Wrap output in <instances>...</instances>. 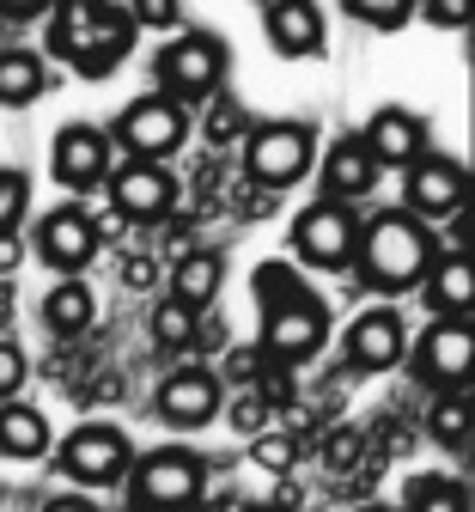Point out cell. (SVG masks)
Returning <instances> with one entry per match:
<instances>
[{"label":"cell","instance_id":"12","mask_svg":"<svg viewBox=\"0 0 475 512\" xmlns=\"http://www.w3.org/2000/svg\"><path fill=\"white\" fill-rule=\"evenodd\" d=\"M220 409H226V378L214 366H171L159 378V391H153V415L165 427H177V433L208 427Z\"/></svg>","mask_w":475,"mask_h":512},{"label":"cell","instance_id":"39","mask_svg":"<svg viewBox=\"0 0 475 512\" xmlns=\"http://www.w3.org/2000/svg\"><path fill=\"white\" fill-rule=\"evenodd\" d=\"M360 512H396V506H360Z\"/></svg>","mask_w":475,"mask_h":512},{"label":"cell","instance_id":"33","mask_svg":"<svg viewBox=\"0 0 475 512\" xmlns=\"http://www.w3.org/2000/svg\"><path fill=\"white\" fill-rule=\"evenodd\" d=\"M268 366H275V360H268L262 348H238V354L226 360V372H232V378L244 384V391H256V384H262V372H268Z\"/></svg>","mask_w":475,"mask_h":512},{"label":"cell","instance_id":"32","mask_svg":"<svg viewBox=\"0 0 475 512\" xmlns=\"http://www.w3.org/2000/svg\"><path fill=\"white\" fill-rule=\"evenodd\" d=\"M25 348L19 342H0V403H13L19 391H25Z\"/></svg>","mask_w":475,"mask_h":512},{"label":"cell","instance_id":"20","mask_svg":"<svg viewBox=\"0 0 475 512\" xmlns=\"http://www.w3.org/2000/svg\"><path fill=\"white\" fill-rule=\"evenodd\" d=\"M421 299L433 317H475V269H469V250H439L427 275H421Z\"/></svg>","mask_w":475,"mask_h":512},{"label":"cell","instance_id":"28","mask_svg":"<svg viewBox=\"0 0 475 512\" xmlns=\"http://www.w3.org/2000/svg\"><path fill=\"white\" fill-rule=\"evenodd\" d=\"M25 214H31V177L19 165H0V238L19 232Z\"/></svg>","mask_w":475,"mask_h":512},{"label":"cell","instance_id":"2","mask_svg":"<svg viewBox=\"0 0 475 512\" xmlns=\"http://www.w3.org/2000/svg\"><path fill=\"white\" fill-rule=\"evenodd\" d=\"M134 19L116 0H55L49 7V55L67 61L80 80H110L128 49H134Z\"/></svg>","mask_w":475,"mask_h":512},{"label":"cell","instance_id":"3","mask_svg":"<svg viewBox=\"0 0 475 512\" xmlns=\"http://www.w3.org/2000/svg\"><path fill=\"white\" fill-rule=\"evenodd\" d=\"M439 256V238L427 220H415L409 208H384L372 220H360V244H354V275L366 281V293H415L427 263Z\"/></svg>","mask_w":475,"mask_h":512},{"label":"cell","instance_id":"21","mask_svg":"<svg viewBox=\"0 0 475 512\" xmlns=\"http://www.w3.org/2000/svg\"><path fill=\"white\" fill-rule=\"evenodd\" d=\"M49 92V61L43 49L0 43V110H31Z\"/></svg>","mask_w":475,"mask_h":512},{"label":"cell","instance_id":"27","mask_svg":"<svg viewBox=\"0 0 475 512\" xmlns=\"http://www.w3.org/2000/svg\"><path fill=\"white\" fill-rule=\"evenodd\" d=\"M195 330H201V311H189L183 299H171V293H165V299L153 305V342H159L165 354L189 348V342H195Z\"/></svg>","mask_w":475,"mask_h":512},{"label":"cell","instance_id":"37","mask_svg":"<svg viewBox=\"0 0 475 512\" xmlns=\"http://www.w3.org/2000/svg\"><path fill=\"white\" fill-rule=\"evenodd\" d=\"M232 128H238V110H232V104H220V110H214V122H208V135H214V141H226Z\"/></svg>","mask_w":475,"mask_h":512},{"label":"cell","instance_id":"35","mask_svg":"<svg viewBox=\"0 0 475 512\" xmlns=\"http://www.w3.org/2000/svg\"><path fill=\"white\" fill-rule=\"evenodd\" d=\"M232 427H238V433H256V427H262V397H256V391L232 409Z\"/></svg>","mask_w":475,"mask_h":512},{"label":"cell","instance_id":"19","mask_svg":"<svg viewBox=\"0 0 475 512\" xmlns=\"http://www.w3.org/2000/svg\"><path fill=\"white\" fill-rule=\"evenodd\" d=\"M378 159L366 153L360 135H342V141H329L323 159H317V183H323V202H366L372 189H378Z\"/></svg>","mask_w":475,"mask_h":512},{"label":"cell","instance_id":"16","mask_svg":"<svg viewBox=\"0 0 475 512\" xmlns=\"http://www.w3.org/2000/svg\"><path fill=\"white\" fill-rule=\"evenodd\" d=\"M360 141L378 159V171H402L433 147V122L421 110H409V104H378L366 116V128H360Z\"/></svg>","mask_w":475,"mask_h":512},{"label":"cell","instance_id":"7","mask_svg":"<svg viewBox=\"0 0 475 512\" xmlns=\"http://www.w3.org/2000/svg\"><path fill=\"white\" fill-rule=\"evenodd\" d=\"M110 141L122 159H171L183 141H189V110L165 92H141V98H128L110 122Z\"/></svg>","mask_w":475,"mask_h":512},{"label":"cell","instance_id":"14","mask_svg":"<svg viewBox=\"0 0 475 512\" xmlns=\"http://www.w3.org/2000/svg\"><path fill=\"white\" fill-rule=\"evenodd\" d=\"M104 189H110V208L134 226H159L177 208V177L159 159H122Z\"/></svg>","mask_w":475,"mask_h":512},{"label":"cell","instance_id":"30","mask_svg":"<svg viewBox=\"0 0 475 512\" xmlns=\"http://www.w3.org/2000/svg\"><path fill=\"white\" fill-rule=\"evenodd\" d=\"M128 19H134V31H177L183 0H128Z\"/></svg>","mask_w":475,"mask_h":512},{"label":"cell","instance_id":"34","mask_svg":"<svg viewBox=\"0 0 475 512\" xmlns=\"http://www.w3.org/2000/svg\"><path fill=\"white\" fill-rule=\"evenodd\" d=\"M55 7V0H0V25H31Z\"/></svg>","mask_w":475,"mask_h":512},{"label":"cell","instance_id":"24","mask_svg":"<svg viewBox=\"0 0 475 512\" xmlns=\"http://www.w3.org/2000/svg\"><path fill=\"white\" fill-rule=\"evenodd\" d=\"M49 452V421H43V409H31V403H0V458H13V464H31V458H43Z\"/></svg>","mask_w":475,"mask_h":512},{"label":"cell","instance_id":"38","mask_svg":"<svg viewBox=\"0 0 475 512\" xmlns=\"http://www.w3.org/2000/svg\"><path fill=\"white\" fill-rule=\"evenodd\" d=\"M238 512H287V506H275V500H250V506H238Z\"/></svg>","mask_w":475,"mask_h":512},{"label":"cell","instance_id":"26","mask_svg":"<svg viewBox=\"0 0 475 512\" xmlns=\"http://www.w3.org/2000/svg\"><path fill=\"white\" fill-rule=\"evenodd\" d=\"M427 433H433V445H445V452H463L469 445V391H433Z\"/></svg>","mask_w":475,"mask_h":512},{"label":"cell","instance_id":"15","mask_svg":"<svg viewBox=\"0 0 475 512\" xmlns=\"http://www.w3.org/2000/svg\"><path fill=\"white\" fill-rule=\"evenodd\" d=\"M49 171H55L61 189H98V183H110V171H116L110 128H98V122H67L61 135H55V147H49Z\"/></svg>","mask_w":475,"mask_h":512},{"label":"cell","instance_id":"9","mask_svg":"<svg viewBox=\"0 0 475 512\" xmlns=\"http://www.w3.org/2000/svg\"><path fill=\"white\" fill-rule=\"evenodd\" d=\"M354 244H360V214H354V202H311V208H299V220H293V263L299 269H323V275H335V269H354Z\"/></svg>","mask_w":475,"mask_h":512},{"label":"cell","instance_id":"10","mask_svg":"<svg viewBox=\"0 0 475 512\" xmlns=\"http://www.w3.org/2000/svg\"><path fill=\"white\" fill-rule=\"evenodd\" d=\"M415 366V378L427 391H469V372H475V324L469 317H433V324L409 342L402 354Z\"/></svg>","mask_w":475,"mask_h":512},{"label":"cell","instance_id":"36","mask_svg":"<svg viewBox=\"0 0 475 512\" xmlns=\"http://www.w3.org/2000/svg\"><path fill=\"white\" fill-rule=\"evenodd\" d=\"M37 512H98V506H92L86 494H49V500H43Z\"/></svg>","mask_w":475,"mask_h":512},{"label":"cell","instance_id":"4","mask_svg":"<svg viewBox=\"0 0 475 512\" xmlns=\"http://www.w3.org/2000/svg\"><path fill=\"white\" fill-rule=\"evenodd\" d=\"M122 494H128V512H189L208 494V464L189 445H153V452H134Z\"/></svg>","mask_w":475,"mask_h":512},{"label":"cell","instance_id":"25","mask_svg":"<svg viewBox=\"0 0 475 512\" xmlns=\"http://www.w3.org/2000/svg\"><path fill=\"white\" fill-rule=\"evenodd\" d=\"M396 512H469V488L457 476H409V488H402V506Z\"/></svg>","mask_w":475,"mask_h":512},{"label":"cell","instance_id":"8","mask_svg":"<svg viewBox=\"0 0 475 512\" xmlns=\"http://www.w3.org/2000/svg\"><path fill=\"white\" fill-rule=\"evenodd\" d=\"M128 464H134V445L116 421H80L55 445V470L74 488H122Z\"/></svg>","mask_w":475,"mask_h":512},{"label":"cell","instance_id":"5","mask_svg":"<svg viewBox=\"0 0 475 512\" xmlns=\"http://www.w3.org/2000/svg\"><path fill=\"white\" fill-rule=\"evenodd\" d=\"M226 74H232V49H226V37L220 31H177L159 55H153V92H165V98H177L183 110H195V104H208V98H220V86H226Z\"/></svg>","mask_w":475,"mask_h":512},{"label":"cell","instance_id":"22","mask_svg":"<svg viewBox=\"0 0 475 512\" xmlns=\"http://www.w3.org/2000/svg\"><path fill=\"white\" fill-rule=\"evenodd\" d=\"M37 317H43V330H49V336H86V330H92V317H98V293H92L80 275H61V281L43 293Z\"/></svg>","mask_w":475,"mask_h":512},{"label":"cell","instance_id":"1","mask_svg":"<svg viewBox=\"0 0 475 512\" xmlns=\"http://www.w3.org/2000/svg\"><path fill=\"white\" fill-rule=\"evenodd\" d=\"M256 305H262V336L256 348L275 366H305L329 348V305L293 263H256L250 275Z\"/></svg>","mask_w":475,"mask_h":512},{"label":"cell","instance_id":"17","mask_svg":"<svg viewBox=\"0 0 475 512\" xmlns=\"http://www.w3.org/2000/svg\"><path fill=\"white\" fill-rule=\"evenodd\" d=\"M402 354H409V330H402L396 305L360 311L342 336V366L348 372H390V366H402Z\"/></svg>","mask_w":475,"mask_h":512},{"label":"cell","instance_id":"18","mask_svg":"<svg viewBox=\"0 0 475 512\" xmlns=\"http://www.w3.org/2000/svg\"><path fill=\"white\" fill-rule=\"evenodd\" d=\"M262 37L281 61H311V55H323L329 25H323L317 0H262Z\"/></svg>","mask_w":475,"mask_h":512},{"label":"cell","instance_id":"6","mask_svg":"<svg viewBox=\"0 0 475 512\" xmlns=\"http://www.w3.org/2000/svg\"><path fill=\"white\" fill-rule=\"evenodd\" d=\"M311 165H317V128L299 122V116L256 122L250 135H244V171L262 189H293Z\"/></svg>","mask_w":475,"mask_h":512},{"label":"cell","instance_id":"11","mask_svg":"<svg viewBox=\"0 0 475 512\" xmlns=\"http://www.w3.org/2000/svg\"><path fill=\"white\" fill-rule=\"evenodd\" d=\"M463 196H469V171H463V159L427 147L415 165H402V208H409L415 220H427V226L457 220V214H463Z\"/></svg>","mask_w":475,"mask_h":512},{"label":"cell","instance_id":"13","mask_svg":"<svg viewBox=\"0 0 475 512\" xmlns=\"http://www.w3.org/2000/svg\"><path fill=\"white\" fill-rule=\"evenodd\" d=\"M31 250H37V263L55 269V275H80L92 256H98V220L74 202H61L49 214L31 220Z\"/></svg>","mask_w":475,"mask_h":512},{"label":"cell","instance_id":"40","mask_svg":"<svg viewBox=\"0 0 475 512\" xmlns=\"http://www.w3.org/2000/svg\"><path fill=\"white\" fill-rule=\"evenodd\" d=\"M0 512H7V488H0Z\"/></svg>","mask_w":475,"mask_h":512},{"label":"cell","instance_id":"23","mask_svg":"<svg viewBox=\"0 0 475 512\" xmlns=\"http://www.w3.org/2000/svg\"><path fill=\"white\" fill-rule=\"evenodd\" d=\"M226 287V263L220 250H183L177 269H171V299H183L189 311H208Z\"/></svg>","mask_w":475,"mask_h":512},{"label":"cell","instance_id":"29","mask_svg":"<svg viewBox=\"0 0 475 512\" xmlns=\"http://www.w3.org/2000/svg\"><path fill=\"white\" fill-rule=\"evenodd\" d=\"M415 7H421V0H342V13L372 25V31H402L415 19Z\"/></svg>","mask_w":475,"mask_h":512},{"label":"cell","instance_id":"31","mask_svg":"<svg viewBox=\"0 0 475 512\" xmlns=\"http://www.w3.org/2000/svg\"><path fill=\"white\" fill-rule=\"evenodd\" d=\"M433 31H463L469 25V13H475V0H421V7H415Z\"/></svg>","mask_w":475,"mask_h":512}]
</instances>
